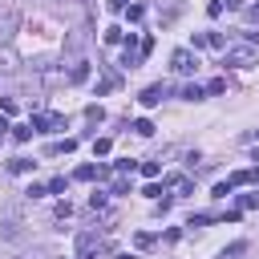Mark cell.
I'll return each instance as SVG.
<instances>
[{"label": "cell", "instance_id": "cell-1", "mask_svg": "<svg viewBox=\"0 0 259 259\" xmlns=\"http://www.w3.org/2000/svg\"><path fill=\"white\" fill-rule=\"evenodd\" d=\"M223 65H231V69H251V65H259V49H255V45H231V49H223Z\"/></svg>", "mask_w": 259, "mask_h": 259}, {"label": "cell", "instance_id": "cell-2", "mask_svg": "<svg viewBox=\"0 0 259 259\" xmlns=\"http://www.w3.org/2000/svg\"><path fill=\"white\" fill-rule=\"evenodd\" d=\"M170 65H174V73H182V77H186V73H194V69H198V57H194L190 49H174V53H170Z\"/></svg>", "mask_w": 259, "mask_h": 259}, {"label": "cell", "instance_id": "cell-3", "mask_svg": "<svg viewBox=\"0 0 259 259\" xmlns=\"http://www.w3.org/2000/svg\"><path fill=\"white\" fill-rule=\"evenodd\" d=\"M97 247H101V235H97V231H81V235H77V259H89Z\"/></svg>", "mask_w": 259, "mask_h": 259}, {"label": "cell", "instance_id": "cell-4", "mask_svg": "<svg viewBox=\"0 0 259 259\" xmlns=\"http://www.w3.org/2000/svg\"><path fill=\"white\" fill-rule=\"evenodd\" d=\"M162 97H166V85H146V89H142V97H138V101H142V105H146V109H154V105H158V101H162Z\"/></svg>", "mask_w": 259, "mask_h": 259}, {"label": "cell", "instance_id": "cell-5", "mask_svg": "<svg viewBox=\"0 0 259 259\" xmlns=\"http://www.w3.org/2000/svg\"><path fill=\"white\" fill-rule=\"evenodd\" d=\"M101 174H105V166H93V162L73 170V178H77V182H93V178H101Z\"/></svg>", "mask_w": 259, "mask_h": 259}, {"label": "cell", "instance_id": "cell-6", "mask_svg": "<svg viewBox=\"0 0 259 259\" xmlns=\"http://www.w3.org/2000/svg\"><path fill=\"white\" fill-rule=\"evenodd\" d=\"M69 81H73V85H81V81H89V65H85V61H77V65L69 69Z\"/></svg>", "mask_w": 259, "mask_h": 259}, {"label": "cell", "instance_id": "cell-7", "mask_svg": "<svg viewBox=\"0 0 259 259\" xmlns=\"http://www.w3.org/2000/svg\"><path fill=\"white\" fill-rule=\"evenodd\" d=\"M170 190H174V194H190V190H194V182H190L186 174H178V178H170Z\"/></svg>", "mask_w": 259, "mask_h": 259}, {"label": "cell", "instance_id": "cell-8", "mask_svg": "<svg viewBox=\"0 0 259 259\" xmlns=\"http://www.w3.org/2000/svg\"><path fill=\"white\" fill-rule=\"evenodd\" d=\"M202 93H206L202 85H182V97H186V101H202Z\"/></svg>", "mask_w": 259, "mask_h": 259}, {"label": "cell", "instance_id": "cell-9", "mask_svg": "<svg viewBox=\"0 0 259 259\" xmlns=\"http://www.w3.org/2000/svg\"><path fill=\"white\" fill-rule=\"evenodd\" d=\"M134 134L150 138V134H154V121H150V117H138V121H134Z\"/></svg>", "mask_w": 259, "mask_h": 259}, {"label": "cell", "instance_id": "cell-10", "mask_svg": "<svg viewBox=\"0 0 259 259\" xmlns=\"http://www.w3.org/2000/svg\"><path fill=\"white\" fill-rule=\"evenodd\" d=\"M8 170H12V174H28V170H32V162H28V158H12V162H8Z\"/></svg>", "mask_w": 259, "mask_h": 259}, {"label": "cell", "instance_id": "cell-11", "mask_svg": "<svg viewBox=\"0 0 259 259\" xmlns=\"http://www.w3.org/2000/svg\"><path fill=\"white\" fill-rule=\"evenodd\" d=\"M134 247H138V251L154 247V235H150V231H138V235H134Z\"/></svg>", "mask_w": 259, "mask_h": 259}, {"label": "cell", "instance_id": "cell-12", "mask_svg": "<svg viewBox=\"0 0 259 259\" xmlns=\"http://www.w3.org/2000/svg\"><path fill=\"white\" fill-rule=\"evenodd\" d=\"M142 16H146V8H142V4H130V8H125V20H130V24H138Z\"/></svg>", "mask_w": 259, "mask_h": 259}, {"label": "cell", "instance_id": "cell-13", "mask_svg": "<svg viewBox=\"0 0 259 259\" xmlns=\"http://www.w3.org/2000/svg\"><path fill=\"white\" fill-rule=\"evenodd\" d=\"M121 40H125V32H121L117 24H113V28H105V45H121Z\"/></svg>", "mask_w": 259, "mask_h": 259}, {"label": "cell", "instance_id": "cell-14", "mask_svg": "<svg viewBox=\"0 0 259 259\" xmlns=\"http://www.w3.org/2000/svg\"><path fill=\"white\" fill-rule=\"evenodd\" d=\"M12 138H16V142H28V138H32V125H12Z\"/></svg>", "mask_w": 259, "mask_h": 259}, {"label": "cell", "instance_id": "cell-15", "mask_svg": "<svg viewBox=\"0 0 259 259\" xmlns=\"http://www.w3.org/2000/svg\"><path fill=\"white\" fill-rule=\"evenodd\" d=\"M138 170H142V174H146V178H158V174H162V166H158V162H142V166H138Z\"/></svg>", "mask_w": 259, "mask_h": 259}, {"label": "cell", "instance_id": "cell-16", "mask_svg": "<svg viewBox=\"0 0 259 259\" xmlns=\"http://www.w3.org/2000/svg\"><path fill=\"white\" fill-rule=\"evenodd\" d=\"M65 186H69V182H65L61 174H57V178H49V194H65Z\"/></svg>", "mask_w": 259, "mask_h": 259}, {"label": "cell", "instance_id": "cell-17", "mask_svg": "<svg viewBox=\"0 0 259 259\" xmlns=\"http://www.w3.org/2000/svg\"><path fill=\"white\" fill-rule=\"evenodd\" d=\"M206 93H227V77H214V81L206 85Z\"/></svg>", "mask_w": 259, "mask_h": 259}, {"label": "cell", "instance_id": "cell-18", "mask_svg": "<svg viewBox=\"0 0 259 259\" xmlns=\"http://www.w3.org/2000/svg\"><path fill=\"white\" fill-rule=\"evenodd\" d=\"M251 206H259V194H243L239 198V210H251Z\"/></svg>", "mask_w": 259, "mask_h": 259}, {"label": "cell", "instance_id": "cell-19", "mask_svg": "<svg viewBox=\"0 0 259 259\" xmlns=\"http://www.w3.org/2000/svg\"><path fill=\"white\" fill-rule=\"evenodd\" d=\"M109 89H117V77H113V73H109V77L97 85V93H109Z\"/></svg>", "mask_w": 259, "mask_h": 259}, {"label": "cell", "instance_id": "cell-20", "mask_svg": "<svg viewBox=\"0 0 259 259\" xmlns=\"http://www.w3.org/2000/svg\"><path fill=\"white\" fill-rule=\"evenodd\" d=\"M85 117H89V121H101V117H105V109H101V105H89V109H85Z\"/></svg>", "mask_w": 259, "mask_h": 259}, {"label": "cell", "instance_id": "cell-21", "mask_svg": "<svg viewBox=\"0 0 259 259\" xmlns=\"http://www.w3.org/2000/svg\"><path fill=\"white\" fill-rule=\"evenodd\" d=\"M109 146H113L109 138H97V142H93V154H109Z\"/></svg>", "mask_w": 259, "mask_h": 259}, {"label": "cell", "instance_id": "cell-22", "mask_svg": "<svg viewBox=\"0 0 259 259\" xmlns=\"http://www.w3.org/2000/svg\"><path fill=\"white\" fill-rule=\"evenodd\" d=\"M89 206H93V210H101V206H105V194H101V190H93V194H89Z\"/></svg>", "mask_w": 259, "mask_h": 259}, {"label": "cell", "instance_id": "cell-23", "mask_svg": "<svg viewBox=\"0 0 259 259\" xmlns=\"http://www.w3.org/2000/svg\"><path fill=\"white\" fill-rule=\"evenodd\" d=\"M206 16H223V0H210L206 4Z\"/></svg>", "mask_w": 259, "mask_h": 259}, {"label": "cell", "instance_id": "cell-24", "mask_svg": "<svg viewBox=\"0 0 259 259\" xmlns=\"http://www.w3.org/2000/svg\"><path fill=\"white\" fill-rule=\"evenodd\" d=\"M142 194H146V198H158V194H166V190H162V186H158V182H150V186H146V190H142Z\"/></svg>", "mask_w": 259, "mask_h": 259}, {"label": "cell", "instance_id": "cell-25", "mask_svg": "<svg viewBox=\"0 0 259 259\" xmlns=\"http://www.w3.org/2000/svg\"><path fill=\"white\" fill-rule=\"evenodd\" d=\"M206 223H210V214H190V223H186V227H206Z\"/></svg>", "mask_w": 259, "mask_h": 259}, {"label": "cell", "instance_id": "cell-26", "mask_svg": "<svg viewBox=\"0 0 259 259\" xmlns=\"http://www.w3.org/2000/svg\"><path fill=\"white\" fill-rule=\"evenodd\" d=\"M130 8V0H109V12H125Z\"/></svg>", "mask_w": 259, "mask_h": 259}, {"label": "cell", "instance_id": "cell-27", "mask_svg": "<svg viewBox=\"0 0 259 259\" xmlns=\"http://www.w3.org/2000/svg\"><path fill=\"white\" fill-rule=\"evenodd\" d=\"M247 20H259V4H251V8H247Z\"/></svg>", "mask_w": 259, "mask_h": 259}, {"label": "cell", "instance_id": "cell-28", "mask_svg": "<svg viewBox=\"0 0 259 259\" xmlns=\"http://www.w3.org/2000/svg\"><path fill=\"white\" fill-rule=\"evenodd\" d=\"M117 259H134V255H117Z\"/></svg>", "mask_w": 259, "mask_h": 259}]
</instances>
